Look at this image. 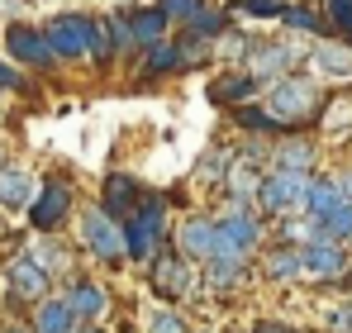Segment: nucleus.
<instances>
[{
	"instance_id": "23",
	"label": "nucleus",
	"mask_w": 352,
	"mask_h": 333,
	"mask_svg": "<svg viewBox=\"0 0 352 333\" xmlns=\"http://www.w3.org/2000/svg\"><path fill=\"white\" fill-rule=\"evenodd\" d=\"M224 14H205V10H195L190 14V39H214V34H224Z\"/></svg>"
},
{
	"instance_id": "26",
	"label": "nucleus",
	"mask_w": 352,
	"mask_h": 333,
	"mask_svg": "<svg viewBox=\"0 0 352 333\" xmlns=\"http://www.w3.org/2000/svg\"><path fill=\"white\" fill-rule=\"evenodd\" d=\"M143 67H148V72H172V67H176V48H172V43H148Z\"/></svg>"
},
{
	"instance_id": "8",
	"label": "nucleus",
	"mask_w": 352,
	"mask_h": 333,
	"mask_svg": "<svg viewBox=\"0 0 352 333\" xmlns=\"http://www.w3.org/2000/svg\"><path fill=\"white\" fill-rule=\"evenodd\" d=\"M190 286L195 281L186 272V257L181 253H157V262H153V290L176 300V295H190Z\"/></svg>"
},
{
	"instance_id": "3",
	"label": "nucleus",
	"mask_w": 352,
	"mask_h": 333,
	"mask_svg": "<svg viewBox=\"0 0 352 333\" xmlns=\"http://www.w3.org/2000/svg\"><path fill=\"white\" fill-rule=\"evenodd\" d=\"M305 191H309V176H305V171H295V166H276L272 176H262L257 200H262L272 215H281V210H295V205L305 200Z\"/></svg>"
},
{
	"instance_id": "4",
	"label": "nucleus",
	"mask_w": 352,
	"mask_h": 333,
	"mask_svg": "<svg viewBox=\"0 0 352 333\" xmlns=\"http://www.w3.org/2000/svg\"><path fill=\"white\" fill-rule=\"evenodd\" d=\"M81 238H86V248H91L100 262H119V257H124V228H119V219L105 215V210H81Z\"/></svg>"
},
{
	"instance_id": "22",
	"label": "nucleus",
	"mask_w": 352,
	"mask_h": 333,
	"mask_svg": "<svg viewBox=\"0 0 352 333\" xmlns=\"http://www.w3.org/2000/svg\"><path fill=\"white\" fill-rule=\"evenodd\" d=\"M252 91H257V76H224V81H214V86H210V96H214V100H229V96H252Z\"/></svg>"
},
{
	"instance_id": "34",
	"label": "nucleus",
	"mask_w": 352,
	"mask_h": 333,
	"mask_svg": "<svg viewBox=\"0 0 352 333\" xmlns=\"http://www.w3.org/2000/svg\"><path fill=\"white\" fill-rule=\"evenodd\" d=\"M338 195H343V200H352V171L343 176V181H338Z\"/></svg>"
},
{
	"instance_id": "14",
	"label": "nucleus",
	"mask_w": 352,
	"mask_h": 333,
	"mask_svg": "<svg viewBox=\"0 0 352 333\" xmlns=\"http://www.w3.org/2000/svg\"><path fill=\"white\" fill-rule=\"evenodd\" d=\"M314 228H319L324 238H333V243L352 238V200H333V205L314 219Z\"/></svg>"
},
{
	"instance_id": "28",
	"label": "nucleus",
	"mask_w": 352,
	"mask_h": 333,
	"mask_svg": "<svg viewBox=\"0 0 352 333\" xmlns=\"http://www.w3.org/2000/svg\"><path fill=\"white\" fill-rule=\"evenodd\" d=\"M281 19H286L291 29H300V34H319V29H324L314 10H281Z\"/></svg>"
},
{
	"instance_id": "16",
	"label": "nucleus",
	"mask_w": 352,
	"mask_h": 333,
	"mask_svg": "<svg viewBox=\"0 0 352 333\" xmlns=\"http://www.w3.org/2000/svg\"><path fill=\"white\" fill-rule=\"evenodd\" d=\"M67 305H72V314H86V319H96V314L105 310V295H100V286H96V281H72V295H67Z\"/></svg>"
},
{
	"instance_id": "27",
	"label": "nucleus",
	"mask_w": 352,
	"mask_h": 333,
	"mask_svg": "<svg viewBox=\"0 0 352 333\" xmlns=\"http://www.w3.org/2000/svg\"><path fill=\"white\" fill-rule=\"evenodd\" d=\"M276 162H281V166H295V171H305V166L314 162V148H309V143H286V148L276 153Z\"/></svg>"
},
{
	"instance_id": "25",
	"label": "nucleus",
	"mask_w": 352,
	"mask_h": 333,
	"mask_svg": "<svg viewBox=\"0 0 352 333\" xmlns=\"http://www.w3.org/2000/svg\"><path fill=\"white\" fill-rule=\"evenodd\" d=\"M238 124H243V129H262V133H276V129H286V124H281V119H276L272 110H238Z\"/></svg>"
},
{
	"instance_id": "17",
	"label": "nucleus",
	"mask_w": 352,
	"mask_h": 333,
	"mask_svg": "<svg viewBox=\"0 0 352 333\" xmlns=\"http://www.w3.org/2000/svg\"><path fill=\"white\" fill-rule=\"evenodd\" d=\"M29 191H34V181H29V171H19V166H0V205H24L29 200Z\"/></svg>"
},
{
	"instance_id": "18",
	"label": "nucleus",
	"mask_w": 352,
	"mask_h": 333,
	"mask_svg": "<svg viewBox=\"0 0 352 333\" xmlns=\"http://www.w3.org/2000/svg\"><path fill=\"white\" fill-rule=\"evenodd\" d=\"M210 262V286L214 290H229L238 277H243V253H214V257H205Z\"/></svg>"
},
{
	"instance_id": "20",
	"label": "nucleus",
	"mask_w": 352,
	"mask_h": 333,
	"mask_svg": "<svg viewBox=\"0 0 352 333\" xmlns=\"http://www.w3.org/2000/svg\"><path fill=\"white\" fill-rule=\"evenodd\" d=\"M129 29H133L138 43H157V39L167 34V14H162V10H138V14L129 19Z\"/></svg>"
},
{
	"instance_id": "11",
	"label": "nucleus",
	"mask_w": 352,
	"mask_h": 333,
	"mask_svg": "<svg viewBox=\"0 0 352 333\" xmlns=\"http://www.w3.org/2000/svg\"><path fill=\"white\" fill-rule=\"evenodd\" d=\"M176 253L190 257V262H205L214 253V224L210 219H186L181 233H176Z\"/></svg>"
},
{
	"instance_id": "1",
	"label": "nucleus",
	"mask_w": 352,
	"mask_h": 333,
	"mask_svg": "<svg viewBox=\"0 0 352 333\" xmlns=\"http://www.w3.org/2000/svg\"><path fill=\"white\" fill-rule=\"evenodd\" d=\"M267 110L291 129V124H300V119H309V114L319 110V91H314V81H305V76H286V81L272 86Z\"/></svg>"
},
{
	"instance_id": "21",
	"label": "nucleus",
	"mask_w": 352,
	"mask_h": 333,
	"mask_svg": "<svg viewBox=\"0 0 352 333\" xmlns=\"http://www.w3.org/2000/svg\"><path fill=\"white\" fill-rule=\"evenodd\" d=\"M333 200H343V195H338V181H309V191H305V200H300V205L309 210V219H319Z\"/></svg>"
},
{
	"instance_id": "31",
	"label": "nucleus",
	"mask_w": 352,
	"mask_h": 333,
	"mask_svg": "<svg viewBox=\"0 0 352 333\" xmlns=\"http://www.w3.org/2000/svg\"><path fill=\"white\" fill-rule=\"evenodd\" d=\"M34 262H38L43 272H48V267H58V262H62V248H58V243H43V248L34 253Z\"/></svg>"
},
{
	"instance_id": "35",
	"label": "nucleus",
	"mask_w": 352,
	"mask_h": 333,
	"mask_svg": "<svg viewBox=\"0 0 352 333\" xmlns=\"http://www.w3.org/2000/svg\"><path fill=\"white\" fill-rule=\"evenodd\" d=\"M0 86H19V76H14L10 67H0Z\"/></svg>"
},
{
	"instance_id": "15",
	"label": "nucleus",
	"mask_w": 352,
	"mask_h": 333,
	"mask_svg": "<svg viewBox=\"0 0 352 333\" xmlns=\"http://www.w3.org/2000/svg\"><path fill=\"white\" fill-rule=\"evenodd\" d=\"M295 62V53L286 43H267V48H252V76L262 81V76H276V72H286Z\"/></svg>"
},
{
	"instance_id": "33",
	"label": "nucleus",
	"mask_w": 352,
	"mask_h": 333,
	"mask_svg": "<svg viewBox=\"0 0 352 333\" xmlns=\"http://www.w3.org/2000/svg\"><path fill=\"white\" fill-rule=\"evenodd\" d=\"M333 329H338V333H352V305H348V310H338V314H333Z\"/></svg>"
},
{
	"instance_id": "29",
	"label": "nucleus",
	"mask_w": 352,
	"mask_h": 333,
	"mask_svg": "<svg viewBox=\"0 0 352 333\" xmlns=\"http://www.w3.org/2000/svg\"><path fill=\"white\" fill-rule=\"evenodd\" d=\"M157 10L172 19V14H195V10H205V0H162Z\"/></svg>"
},
{
	"instance_id": "24",
	"label": "nucleus",
	"mask_w": 352,
	"mask_h": 333,
	"mask_svg": "<svg viewBox=\"0 0 352 333\" xmlns=\"http://www.w3.org/2000/svg\"><path fill=\"white\" fill-rule=\"evenodd\" d=\"M267 272H272V277H295V272H300V248H281V253H272V257H267Z\"/></svg>"
},
{
	"instance_id": "6",
	"label": "nucleus",
	"mask_w": 352,
	"mask_h": 333,
	"mask_svg": "<svg viewBox=\"0 0 352 333\" xmlns=\"http://www.w3.org/2000/svg\"><path fill=\"white\" fill-rule=\"evenodd\" d=\"M5 48L14 62H29V67H53V43H48V34H38V29H29V24H10L5 29Z\"/></svg>"
},
{
	"instance_id": "2",
	"label": "nucleus",
	"mask_w": 352,
	"mask_h": 333,
	"mask_svg": "<svg viewBox=\"0 0 352 333\" xmlns=\"http://www.w3.org/2000/svg\"><path fill=\"white\" fill-rule=\"evenodd\" d=\"M48 43H53L58 57H81V53L105 57V39L96 34V24H91V19H72V14L48 29Z\"/></svg>"
},
{
	"instance_id": "19",
	"label": "nucleus",
	"mask_w": 352,
	"mask_h": 333,
	"mask_svg": "<svg viewBox=\"0 0 352 333\" xmlns=\"http://www.w3.org/2000/svg\"><path fill=\"white\" fill-rule=\"evenodd\" d=\"M314 62L329 76H352V48H343V43H319L314 48Z\"/></svg>"
},
{
	"instance_id": "12",
	"label": "nucleus",
	"mask_w": 352,
	"mask_h": 333,
	"mask_svg": "<svg viewBox=\"0 0 352 333\" xmlns=\"http://www.w3.org/2000/svg\"><path fill=\"white\" fill-rule=\"evenodd\" d=\"M133 205H138V186H133V176H124V171H115L110 181H105V215H115V219H129L133 215Z\"/></svg>"
},
{
	"instance_id": "9",
	"label": "nucleus",
	"mask_w": 352,
	"mask_h": 333,
	"mask_svg": "<svg viewBox=\"0 0 352 333\" xmlns=\"http://www.w3.org/2000/svg\"><path fill=\"white\" fill-rule=\"evenodd\" d=\"M300 272H314V277H338L343 272V248L333 243V238H314V243H305L300 248Z\"/></svg>"
},
{
	"instance_id": "32",
	"label": "nucleus",
	"mask_w": 352,
	"mask_h": 333,
	"mask_svg": "<svg viewBox=\"0 0 352 333\" xmlns=\"http://www.w3.org/2000/svg\"><path fill=\"white\" fill-rule=\"evenodd\" d=\"M110 34H115L119 48H129V43H133V29H129V19H115V24H110Z\"/></svg>"
},
{
	"instance_id": "13",
	"label": "nucleus",
	"mask_w": 352,
	"mask_h": 333,
	"mask_svg": "<svg viewBox=\"0 0 352 333\" xmlns=\"http://www.w3.org/2000/svg\"><path fill=\"white\" fill-rule=\"evenodd\" d=\"M76 314L67 300H38V319H34V333H72Z\"/></svg>"
},
{
	"instance_id": "36",
	"label": "nucleus",
	"mask_w": 352,
	"mask_h": 333,
	"mask_svg": "<svg viewBox=\"0 0 352 333\" xmlns=\"http://www.w3.org/2000/svg\"><path fill=\"white\" fill-rule=\"evenodd\" d=\"M262 333H286V329H262Z\"/></svg>"
},
{
	"instance_id": "5",
	"label": "nucleus",
	"mask_w": 352,
	"mask_h": 333,
	"mask_svg": "<svg viewBox=\"0 0 352 333\" xmlns=\"http://www.w3.org/2000/svg\"><path fill=\"white\" fill-rule=\"evenodd\" d=\"M67 215H72V186H67V181H48V186L38 191V200L29 205V224H34L38 233H53Z\"/></svg>"
},
{
	"instance_id": "10",
	"label": "nucleus",
	"mask_w": 352,
	"mask_h": 333,
	"mask_svg": "<svg viewBox=\"0 0 352 333\" xmlns=\"http://www.w3.org/2000/svg\"><path fill=\"white\" fill-rule=\"evenodd\" d=\"M5 281H10L14 300H43V290H48V272H43L34 257H14L10 272H5Z\"/></svg>"
},
{
	"instance_id": "7",
	"label": "nucleus",
	"mask_w": 352,
	"mask_h": 333,
	"mask_svg": "<svg viewBox=\"0 0 352 333\" xmlns=\"http://www.w3.org/2000/svg\"><path fill=\"white\" fill-rule=\"evenodd\" d=\"M252 248H257V224H252V215L234 210V215H224V219L214 224V253H252Z\"/></svg>"
},
{
	"instance_id": "30",
	"label": "nucleus",
	"mask_w": 352,
	"mask_h": 333,
	"mask_svg": "<svg viewBox=\"0 0 352 333\" xmlns=\"http://www.w3.org/2000/svg\"><path fill=\"white\" fill-rule=\"evenodd\" d=\"M181 329H186V324L176 319L172 310H157V314H153V333H181Z\"/></svg>"
}]
</instances>
